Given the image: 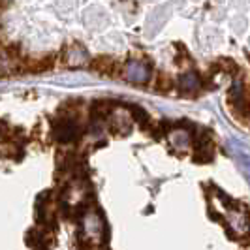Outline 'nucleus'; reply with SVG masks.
Here are the masks:
<instances>
[{
	"mask_svg": "<svg viewBox=\"0 0 250 250\" xmlns=\"http://www.w3.org/2000/svg\"><path fill=\"white\" fill-rule=\"evenodd\" d=\"M179 87H181V90H185V94H188V96H198L201 90L200 75L192 74V72L183 74L179 77Z\"/></svg>",
	"mask_w": 250,
	"mask_h": 250,
	"instance_id": "f03ea898",
	"label": "nucleus"
},
{
	"mask_svg": "<svg viewBox=\"0 0 250 250\" xmlns=\"http://www.w3.org/2000/svg\"><path fill=\"white\" fill-rule=\"evenodd\" d=\"M214 156V150L211 147V143L209 145H203V147H198L196 149V154H194V160L196 162H211Z\"/></svg>",
	"mask_w": 250,
	"mask_h": 250,
	"instance_id": "20e7f679",
	"label": "nucleus"
},
{
	"mask_svg": "<svg viewBox=\"0 0 250 250\" xmlns=\"http://www.w3.org/2000/svg\"><path fill=\"white\" fill-rule=\"evenodd\" d=\"M85 61H87V53H85L83 47H79V45L70 47V51H68V62L72 64V66H79Z\"/></svg>",
	"mask_w": 250,
	"mask_h": 250,
	"instance_id": "7ed1b4c3",
	"label": "nucleus"
},
{
	"mask_svg": "<svg viewBox=\"0 0 250 250\" xmlns=\"http://www.w3.org/2000/svg\"><path fill=\"white\" fill-rule=\"evenodd\" d=\"M125 77L134 81V83H145L150 77V66L147 62H141V61H132V62L126 64Z\"/></svg>",
	"mask_w": 250,
	"mask_h": 250,
	"instance_id": "f257e3e1",
	"label": "nucleus"
},
{
	"mask_svg": "<svg viewBox=\"0 0 250 250\" xmlns=\"http://www.w3.org/2000/svg\"><path fill=\"white\" fill-rule=\"evenodd\" d=\"M154 88H156L158 92H167V90L173 88V79H171L169 75L160 74L158 75V83H154Z\"/></svg>",
	"mask_w": 250,
	"mask_h": 250,
	"instance_id": "39448f33",
	"label": "nucleus"
}]
</instances>
